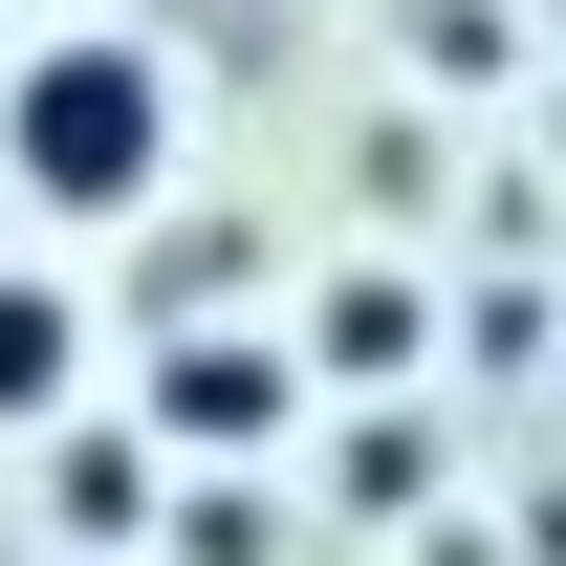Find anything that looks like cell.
<instances>
[{"label":"cell","instance_id":"cell-2","mask_svg":"<svg viewBox=\"0 0 566 566\" xmlns=\"http://www.w3.org/2000/svg\"><path fill=\"white\" fill-rule=\"evenodd\" d=\"M153 436H175V458H283V436H305V349H283V327H175V349H153Z\"/></svg>","mask_w":566,"mask_h":566},{"label":"cell","instance_id":"cell-5","mask_svg":"<svg viewBox=\"0 0 566 566\" xmlns=\"http://www.w3.org/2000/svg\"><path fill=\"white\" fill-rule=\"evenodd\" d=\"M415 349H436V305H415L392 262H349L327 305H305V370H415Z\"/></svg>","mask_w":566,"mask_h":566},{"label":"cell","instance_id":"cell-6","mask_svg":"<svg viewBox=\"0 0 566 566\" xmlns=\"http://www.w3.org/2000/svg\"><path fill=\"white\" fill-rule=\"evenodd\" d=\"M240 262H262L240 218H175V240H153V305H175V327H218V305H240Z\"/></svg>","mask_w":566,"mask_h":566},{"label":"cell","instance_id":"cell-7","mask_svg":"<svg viewBox=\"0 0 566 566\" xmlns=\"http://www.w3.org/2000/svg\"><path fill=\"white\" fill-rule=\"evenodd\" d=\"M415 566H501V545H415Z\"/></svg>","mask_w":566,"mask_h":566},{"label":"cell","instance_id":"cell-1","mask_svg":"<svg viewBox=\"0 0 566 566\" xmlns=\"http://www.w3.org/2000/svg\"><path fill=\"white\" fill-rule=\"evenodd\" d=\"M153 175H175V66L153 44L66 22V44L0 66V197L22 218H153Z\"/></svg>","mask_w":566,"mask_h":566},{"label":"cell","instance_id":"cell-3","mask_svg":"<svg viewBox=\"0 0 566 566\" xmlns=\"http://www.w3.org/2000/svg\"><path fill=\"white\" fill-rule=\"evenodd\" d=\"M44 523H66V566H132L153 545V436L66 415V436H44Z\"/></svg>","mask_w":566,"mask_h":566},{"label":"cell","instance_id":"cell-4","mask_svg":"<svg viewBox=\"0 0 566 566\" xmlns=\"http://www.w3.org/2000/svg\"><path fill=\"white\" fill-rule=\"evenodd\" d=\"M66 392H87V305L44 262H0V436H66Z\"/></svg>","mask_w":566,"mask_h":566},{"label":"cell","instance_id":"cell-8","mask_svg":"<svg viewBox=\"0 0 566 566\" xmlns=\"http://www.w3.org/2000/svg\"><path fill=\"white\" fill-rule=\"evenodd\" d=\"M545 153H566V109H545Z\"/></svg>","mask_w":566,"mask_h":566}]
</instances>
